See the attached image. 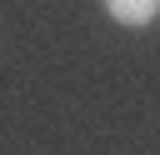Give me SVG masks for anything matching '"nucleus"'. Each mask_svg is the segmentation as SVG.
Returning a JSON list of instances; mask_svg holds the SVG:
<instances>
[{"mask_svg": "<svg viewBox=\"0 0 160 155\" xmlns=\"http://www.w3.org/2000/svg\"><path fill=\"white\" fill-rule=\"evenodd\" d=\"M105 15L115 20V25H150L155 15H160V0H105Z\"/></svg>", "mask_w": 160, "mask_h": 155, "instance_id": "1", "label": "nucleus"}]
</instances>
